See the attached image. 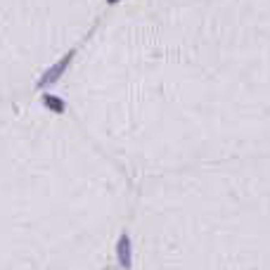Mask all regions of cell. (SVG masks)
<instances>
[{"label":"cell","mask_w":270,"mask_h":270,"mask_svg":"<svg viewBox=\"0 0 270 270\" xmlns=\"http://www.w3.org/2000/svg\"><path fill=\"white\" fill-rule=\"evenodd\" d=\"M197 244L169 249L154 270H270V239L242 232H221L199 237Z\"/></svg>","instance_id":"6da1fadb"}]
</instances>
